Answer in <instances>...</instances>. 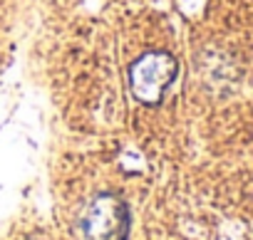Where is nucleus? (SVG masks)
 <instances>
[{
    "mask_svg": "<svg viewBox=\"0 0 253 240\" xmlns=\"http://www.w3.org/2000/svg\"><path fill=\"white\" fill-rule=\"evenodd\" d=\"M176 60L169 52H147L129 69L132 94L144 104H159L164 92L176 77Z\"/></svg>",
    "mask_w": 253,
    "mask_h": 240,
    "instance_id": "nucleus-2",
    "label": "nucleus"
},
{
    "mask_svg": "<svg viewBox=\"0 0 253 240\" xmlns=\"http://www.w3.org/2000/svg\"><path fill=\"white\" fill-rule=\"evenodd\" d=\"M84 240H124L129 233V210L112 193L94 196L80 218Z\"/></svg>",
    "mask_w": 253,
    "mask_h": 240,
    "instance_id": "nucleus-1",
    "label": "nucleus"
}]
</instances>
